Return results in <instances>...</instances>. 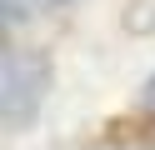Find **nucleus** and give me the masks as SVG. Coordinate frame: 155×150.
I'll use <instances>...</instances> for the list:
<instances>
[{
	"instance_id": "obj_1",
	"label": "nucleus",
	"mask_w": 155,
	"mask_h": 150,
	"mask_svg": "<svg viewBox=\"0 0 155 150\" xmlns=\"http://www.w3.org/2000/svg\"><path fill=\"white\" fill-rule=\"evenodd\" d=\"M55 80V65L45 50H10L0 65V115L5 125H30V115L45 105V90Z\"/></svg>"
},
{
	"instance_id": "obj_2",
	"label": "nucleus",
	"mask_w": 155,
	"mask_h": 150,
	"mask_svg": "<svg viewBox=\"0 0 155 150\" xmlns=\"http://www.w3.org/2000/svg\"><path fill=\"white\" fill-rule=\"evenodd\" d=\"M30 10H35V0H5V25L15 30V25H20L25 15H30Z\"/></svg>"
},
{
	"instance_id": "obj_3",
	"label": "nucleus",
	"mask_w": 155,
	"mask_h": 150,
	"mask_svg": "<svg viewBox=\"0 0 155 150\" xmlns=\"http://www.w3.org/2000/svg\"><path fill=\"white\" fill-rule=\"evenodd\" d=\"M140 105H145V110H150V115H155V75L145 80V90H140Z\"/></svg>"
},
{
	"instance_id": "obj_4",
	"label": "nucleus",
	"mask_w": 155,
	"mask_h": 150,
	"mask_svg": "<svg viewBox=\"0 0 155 150\" xmlns=\"http://www.w3.org/2000/svg\"><path fill=\"white\" fill-rule=\"evenodd\" d=\"M60 5H70V0H35V10H60Z\"/></svg>"
}]
</instances>
